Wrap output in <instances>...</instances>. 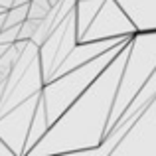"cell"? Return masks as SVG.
Wrapping results in <instances>:
<instances>
[{
  "mask_svg": "<svg viewBox=\"0 0 156 156\" xmlns=\"http://www.w3.org/2000/svg\"><path fill=\"white\" fill-rule=\"evenodd\" d=\"M129 53L130 42L107 65L91 87L81 93V97H77L75 103L50 126L46 136L28 152V156H77L81 150L95 148L103 142Z\"/></svg>",
  "mask_w": 156,
  "mask_h": 156,
  "instance_id": "cell-1",
  "label": "cell"
},
{
  "mask_svg": "<svg viewBox=\"0 0 156 156\" xmlns=\"http://www.w3.org/2000/svg\"><path fill=\"white\" fill-rule=\"evenodd\" d=\"M130 40L133 38L117 44L115 48H111V50H107L105 53H101L99 57H95V59L87 61V63L79 65V67L71 69V71L63 73V75H59V77H53L50 83L44 85L42 95H44V101H46L48 119H50L51 125L75 103L77 97H81V93L91 87V83L105 71V67L119 55V51H121Z\"/></svg>",
  "mask_w": 156,
  "mask_h": 156,
  "instance_id": "cell-2",
  "label": "cell"
},
{
  "mask_svg": "<svg viewBox=\"0 0 156 156\" xmlns=\"http://www.w3.org/2000/svg\"><path fill=\"white\" fill-rule=\"evenodd\" d=\"M156 71V30L154 32H136L130 40V53L126 59L125 71L121 77V85L117 91L113 111L107 125V134L115 129L121 115L126 111V107L133 103L140 87L148 81V77ZM105 134V136H107Z\"/></svg>",
  "mask_w": 156,
  "mask_h": 156,
  "instance_id": "cell-3",
  "label": "cell"
},
{
  "mask_svg": "<svg viewBox=\"0 0 156 156\" xmlns=\"http://www.w3.org/2000/svg\"><path fill=\"white\" fill-rule=\"evenodd\" d=\"M111 156H156V97L113 148Z\"/></svg>",
  "mask_w": 156,
  "mask_h": 156,
  "instance_id": "cell-4",
  "label": "cell"
},
{
  "mask_svg": "<svg viewBox=\"0 0 156 156\" xmlns=\"http://www.w3.org/2000/svg\"><path fill=\"white\" fill-rule=\"evenodd\" d=\"M136 26L129 18L125 8L119 0H105L99 14L87 28L85 36L79 42H93V40H109V38H122V36H134Z\"/></svg>",
  "mask_w": 156,
  "mask_h": 156,
  "instance_id": "cell-5",
  "label": "cell"
},
{
  "mask_svg": "<svg viewBox=\"0 0 156 156\" xmlns=\"http://www.w3.org/2000/svg\"><path fill=\"white\" fill-rule=\"evenodd\" d=\"M40 99H42V93L26 99L24 103L16 105L14 109H10L8 113H4L0 117V136L14 150L16 156H24L28 133H30V126H32V121H34Z\"/></svg>",
  "mask_w": 156,
  "mask_h": 156,
  "instance_id": "cell-6",
  "label": "cell"
},
{
  "mask_svg": "<svg viewBox=\"0 0 156 156\" xmlns=\"http://www.w3.org/2000/svg\"><path fill=\"white\" fill-rule=\"evenodd\" d=\"M133 38V36H122V38H109V40H93V42H77V46L73 48L71 51H69V55L63 59V63L59 65V67L55 69V73H53V77H59L63 75V73L71 71V69L79 67V65L87 63V61L95 59V57H99L101 53H105L107 50H111V48H115L117 44L125 42V40ZM51 77V79H53ZM50 83V81H48Z\"/></svg>",
  "mask_w": 156,
  "mask_h": 156,
  "instance_id": "cell-7",
  "label": "cell"
},
{
  "mask_svg": "<svg viewBox=\"0 0 156 156\" xmlns=\"http://www.w3.org/2000/svg\"><path fill=\"white\" fill-rule=\"evenodd\" d=\"M138 32L156 30V0H119Z\"/></svg>",
  "mask_w": 156,
  "mask_h": 156,
  "instance_id": "cell-8",
  "label": "cell"
},
{
  "mask_svg": "<svg viewBox=\"0 0 156 156\" xmlns=\"http://www.w3.org/2000/svg\"><path fill=\"white\" fill-rule=\"evenodd\" d=\"M154 97H156V71L148 77V81L140 87V91L136 93V97L133 99V103L126 107V111L121 115V119L117 121V125H115V126L122 125V122H126V121H130L134 125L136 119L142 115V111L148 107V103L154 99ZM111 133H113V130H111Z\"/></svg>",
  "mask_w": 156,
  "mask_h": 156,
  "instance_id": "cell-9",
  "label": "cell"
},
{
  "mask_svg": "<svg viewBox=\"0 0 156 156\" xmlns=\"http://www.w3.org/2000/svg\"><path fill=\"white\" fill-rule=\"evenodd\" d=\"M51 122L48 119V109H46V101H44V95L38 103V109H36V115H34V121H32V126H30V133H28V140H26V148H24V156H28L32 148L46 136V133L50 130Z\"/></svg>",
  "mask_w": 156,
  "mask_h": 156,
  "instance_id": "cell-10",
  "label": "cell"
},
{
  "mask_svg": "<svg viewBox=\"0 0 156 156\" xmlns=\"http://www.w3.org/2000/svg\"><path fill=\"white\" fill-rule=\"evenodd\" d=\"M103 2L105 0H77L75 18H77V36H79V40L85 36L87 28L91 26V22L95 20V16L99 14Z\"/></svg>",
  "mask_w": 156,
  "mask_h": 156,
  "instance_id": "cell-11",
  "label": "cell"
},
{
  "mask_svg": "<svg viewBox=\"0 0 156 156\" xmlns=\"http://www.w3.org/2000/svg\"><path fill=\"white\" fill-rule=\"evenodd\" d=\"M28 12H30V4H18V6L8 8V10H6V24H4V28L20 26V24L28 18Z\"/></svg>",
  "mask_w": 156,
  "mask_h": 156,
  "instance_id": "cell-12",
  "label": "cell"
},
{
  "mask_svg": "<svg viewBox=\"0 0 156 156\" xmlns=\"http://www.w3.org/2000/svg\"><path fill=\"white\" fill-rule=\"evenodd\" d=\"M20 53H22V50H18V46H16V44H12L10 50L0 57V73H2L4 77L10 75V71H12V67H14V63L18 61Z\"/></svg>",
  "mask_w": 156,
  "mask_h": 156,
  "instance_id": "cell-13",
  "label": "cell"
},
{
  "mask_svg": "<svg viewBox=\"0 0 156 156\" xmlns=\"http://www.w3.org/2000/svg\"><path fill=\"white\" fill-rule=\"evenodd\" d=\"M22 26V24H20ZM20 26H10V28H2L0 30V42L4 44H14L20 38Z\"/></svg>",
  "mask_w": 156,
  "mask_h": 156,
  "instance_id": "cell-14",
  "label": "cell"
},
{
  "mask_svg": "<svg viewBox=\"0 0 156 156\" xmlns=\"http://www.w3.org/2000/svg\"><path fill=\"white\" fill-rule=\"evenodd\" d=\"M48 14H50V10H46L44 6H40V4L34 2V0L30 2V12H28V18H32V20H44Z\"/></svg>",
  "mask_w": 156,
  "mask_h": 156,
  "instance_id": "cell-15",
  "label": "cell"
},
{
  "mask_svg": "<svg viewBox=\"0 0 156 156\" xmlns=\"http://www.w3.org/2000/svg\"><path fill=\"white\" fill-rule=\"evenodd\" d=\"M0 156H16L14 150H12L10 146L6 144V140H4L2 136H0Z\"/></svg>",
  "mask_w": 156,
  "mask_h": 156,
  "instance_id": "cell-16",
  "label": "cell"
},
{
  "mask_svg": "<svg viewBox=\"0 0 156 156\" xmlns=\"http://www.w3.org/2000/svg\"><path fill=\"white\" fill-rule=\"evenodd\" d=\"M0 6H4V8H12V6H14V0H0Z\"/></svg>",
  "mask_w": 156,
  "mask_h": 156,
  "instance_id": "cell-17",
  "label": "cell"
},
{
  "mask_svg": "<svg viewBox=\"0 0 156 156\" xmlns=\"http://www.w3.org/2000/svg\"><path fill=\"white\" fill-rule=\"evenodd\" d=\"M4 24H6V10H4V12H0V30L4 28Z\"/></svg>",
  "mask_w": 156,
  "mask_h": 156,
  "instance_id": "cell-18",
  "label": "cell"
},
{
  "mask_svg": "<svg viewBox=\"0 0 156 156\" xmlns=\"http://www.w3.org/2000/svg\"><path fill=\"white\" fill-rule=\"evenodd\" d=\"M32 0H14V6H18V4H30Z\"/></svg>",
  "mask_w": 156,
  "mask_h": 156,
  "instance_id": "cell-19",
  "label": "cell"
}]
</instances>
